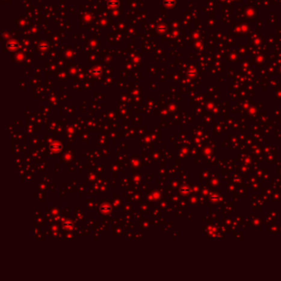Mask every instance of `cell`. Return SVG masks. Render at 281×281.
Returning a JSON list of instances; mask_svg holds the SVG:
<instances>
[{
  "label": "cell",
  "mask_w": 281,
  "mask_h": 281,
  "mask_svg": "<svg viewBox=\"0 0 281 281\" xmlns=\"http://www.w3.org/2000/svg\"><path fill=\"white\" fill-rule=\"evenodd\" d=\"M62 149H63V146L59 142H54L52 143L51 144H50V149H51V151L52 152V153H60V152L62 150Z\"/></svg>",
  "instance_id": "cell-1"
},
{
  "label": "cell",
  "mask_w": 281,
  "mask_h": 281,
  "mask_svg": "<svg viewBox=\"0 0 281 281\" xmlns=\"http://www.w3.org/2000/svg\"><path fill=\"white\" fill-rule=\"evenodd\" d=\"M100 210L104 215H109L112 210V208H111V205L109 203H103L100 207Z\"/></svg>",
  "instance_id": "cell-2"
},
{
  "label": "cell",
  "mask_w": 281,
  "mask_h": 281,
  "mask_svg": "<svg viewBox=\"0 0 281 281\" xmlns=\"http://www.w3.org/2000/svg\"><path fill=\"white\" fill-rule=\"evenodd\" d=\"M63 227H64V229H66V230H70V229H72L73 227V222L69 220V219H67L63 223Z\"/></svg>",
  "instance_id": "cell-3"
}]
</instances>
